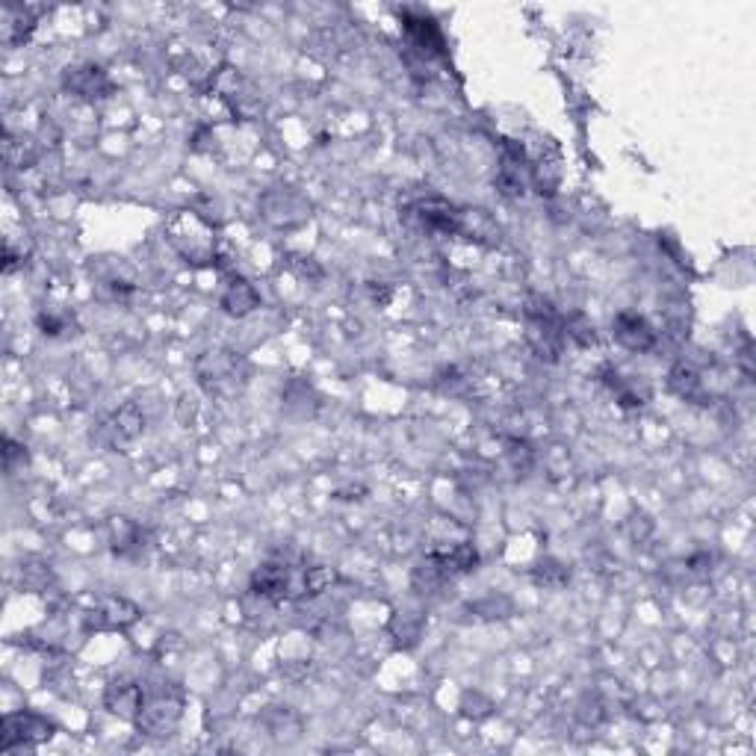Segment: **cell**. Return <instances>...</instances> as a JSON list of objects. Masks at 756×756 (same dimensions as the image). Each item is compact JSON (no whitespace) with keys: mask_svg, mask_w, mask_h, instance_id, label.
I'll return each mask as SVG.
<instances>
[{"mask_svg":"<svg viewBox=\"0 0 756 756\" xmlns=\"http://www.w3.org/2000/svg\"><path fill=\"white\" fill-rule=\"evenodd\" d=\"M526 340L544 361H559L565 349V319L553 311L550 302H535L526 308Z\"/></svg>","mask_w":756,"mask_h":756,"instance_id":"obj_1","label":"cell"},{"mask_svg":"<svg viewBox=\"0 0 756 756\" xmlns=\"http://www.w3.org/2000/svg\"><path fill=\"white\" fill-rule=\"evenodd\" d=\"M181 718V692L172 686H160L157 692L145 689L142 709L136 715V727L145 736H169Z\"/></svg>","mask_w":756,"mask_h":756,"instance_id":"obj_2","label":"cell"},{"mask_svg":"<svg viewBox=\"0 0 756 756\" xmlns=\"http://www.w3.org/2000/svg\"><path fill=\"white\" fill-rule=\"evenodd\" d=\"M198 378L210 393H219V396L237 393L243 387V361L234 352H222V349L207 352L198 361Z\"/></svg>","mask_w":756,"mask_h":756,"instance_id":"obj_3","label":"cell"},{"mask_svg":"<svg viewBox=\"0 0 756 756\" xmlns=\"http://www.w3.org/2000/svg\"><path fill=\"white\" fill-rule=\"evenodd\" d=\"M3 742H0V751H12L18 745H42L54 736V724L45 721L42 715H33V712H12L6 715L3 721Z\"/></svg>","mask_w":756,"mask_h":756,"instance_id":"obj_4","label":"cell"},{"mask_svg":"<svg viewBox=\"0 0 756 756\" xmlns=\"http://www.w3.org/2000/svg\"><path fill=\"white\" fill-rule=\"evenodd\" d=\"M417 219L426 231L432 234H461V222H464V213L458 207H452L449 201L443 198H423L417 207Z\"/></svg>","mask_w":756,"mask_h":756,"instance_id":"obj_5","label":"cell"},{"mask_svg":"<svg viewBox=\"0 0 756 756\" xmlns=\"http://www.w3.org/2000/svg\"><path fill=\"white\" fill-rule=\"evenodd\" d=\"M139 618V609L125 597H104L98 609L86 615L89 630H125Z\"/></svg>","mask_w":756,"mask_h":756,"instance_id":"obj_6","label":"cell"},{"mask_svg":"<svg viewBox=\"0 0 756 756\" xmlns=\"http://www.w3.org/2000/svg\"><path fill=\"white\" fill-rule=\"evenodd\" d=\"M612 331H615V340L621 346L632 349V352H647L656 343V331L650 328V322L644 316L632 314V311H621V314L615 316Z\"/></svg>","mask_w":756,"mask_h":756,"instance_id":"obj_7","label":"cell"},{"mask_svg":"<svg viewBox=\"0 0 756 756\" xmlns=\"http://www.w3.org/2000/svg\"><path fill=\"white\" fill-rule=\"evenodd\" d=\"M142 700H145V689L139 683H130V680H116L107 686V694H104V703L113 715H122V718H130L136 721L139 709H142Z\"/></svg>","mask_w":756,"mask_h":756,"instance_id":"obj_8","label":"cell"},{"mask_svg":"<svg viewBox=\"0 0 756 756\" xmlns=\"http://www.w3.org/2000/svg\"><path fill=\"white\" fill-rule=\"evenodd\" d=\"M68 89L71 92H77V95H83V98H104L107 92H110V80H107V74L101 71V68H74L71 74H68Z\"/></svg>","mask_w":756,"mask_h":756,"instance_id":"obj_9","label":"cell"},{"mask_svg":"<svg viewBox=\"0 0 756 756\" xmlns=\"http://www.w3.org/2000/svg\"><path fill=\"white\" fill-rule=\"evenodd\" d=\"M36 12L33 6H6V18H3V39L6 45H18L21 39H27V33L36 27Z\"/></svg>","mask_w":756,"mask_h":756,"instance_id":"obj_10","label":"cell"},{"mask_svg":"<svg viewBox=\"0 0 756 756\" xmlns=\"http://www.w3.org/2000/svg\"><path fill=\"white\" fill-rule=\"evenodd\" d=\"M257 305H260L257 290H254L249 281H243V278H237V281L225 290V296H222V308L234 316L252 314Z\"/></svg>","mask_w":756,"mask_h":756,"instance_id":"obj_11","label":"cell"},{"mask_svg":"<svg viewBox=\"0 0 756 756\" xmlns=\"http://www.w3.org/2000/svg\"><path fill=\"white\" fill-rule=\"evenodd\" d=\"M110 432L116 435L119 443L133 441L142 432V414H139V408L136 405H125L122 411H116V417L110 423Z\"/></svg>","mask_w":756,"mask_h":756,"instance_id":"obj_12","label":"cell"},{"mask_svg":"<svg viewBox=\"0 0 756 756\" xmlns=\"http://www.w3.org/2000/svg\"><path fill=\"white\" fill-rule=\"evenodd\" d=\"M408 33L414 36V42H417V48H423V51H438L441 48V33H438V27H435V21L432 18H408Z\"/></svg>","mask_w":756,"mask_h":756,"instance_id":"obj_13","label":"cell"},{"mask_svg":"<svg viewBox=\"0 0 756 756\" xmlns=\"http://www.w3.org/2000/svg\"><path fill=\"white\" fill-rule=\"evenodd\" d=\"M565 334L570 340H576L582 349H588V346L597 343V331H594V325L585 316H570L565 322Z\"/></svg>","mask_w":756,"mask_h":756,"instance_id":"obj_14","label":"cell"},{"mask_svg":"<svg viewBox=\"0 0 756 756\" xmlns=\"http://www.w3.org/2000/svg\"><path fill=\"white\" fill-rule=\"evenodd\" d=\"M671 387H674L680 396H686V399L700 396V378L694 376L689 367H677V370L671 373Z\"/></svg>","mask_w":756,"mask_h":756,"instance_id":"obj_15","label":"cell"}]
</instances>
